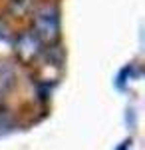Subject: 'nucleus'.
I'll use <instances>...</instances> for the list:
<instances>
[{
  "mask_svg": "<svg viewBox=\"0 0 145 150\" xmlns=\"http://www.w3.org/2000/svg\"><path fill=\"white\" fill-rule=\"evenodd\" d=\"M14 52L24 66H32L40 60L42 52H44V44L32 30H26L22 34H18L16 42H14Z\"/></svg>",
  "mask_w": 145,
  "mask_h": 150,
  "instance_id": "2",
  "label": "nucleus"
},
{
  "mask_svg": "<svg viewBox=\"0 0 145 150\" xmlns=\"http://www.w3.org/2000/svg\"><path fill=\"white\" fill-rule=\"evenodd\" d=\"M6 6H8L10 16H14V18H26L36 8V0H8Z\"/></svg>",
  "mask_w": 145,
  "mask_h": 150,
  "instance_id": "3",
  "label": "nucleus"
},
{
  "mask_svg": "<svg viewBox=\"0 0 145 150\" xmlns=\"http://www.w3.org/2000/svg\"><path fill=\"white\" fill-rule=\"evenodd\" d=\"M32 30L44 46H52L60 40V16L54 4H40L32 10Z\"/></svg>",
  "mask_w": 145,
  "mask_h": 150,
  "instance_id": "1",
  "label": "nucleus"
}]
</instances>
